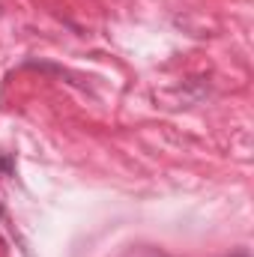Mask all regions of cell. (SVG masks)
<instances>
[{
    "label": "cell",
    "mask_w": 254,
    "mask_h": 257,
    "mask_svg": "<svg viewBox=\"0 0 254 257\" xmlns=\"http://www.w3.org/2000/svg\"><path fill=\"white\" fill-rule=\"evenodd\" d=\"M230 257H251L248 251H236V254H230Z\"/></svg>",
    "instance_id": "1"
}]
</instances>
